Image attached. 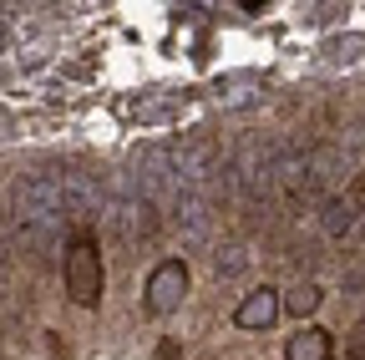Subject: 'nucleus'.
<instances>
[{
	"label": "nucleus",
	"instance_id": "nucleus-1",
	"mask_svg": "<svg viewBox=\"0 0 365 360\" xmlns=\"http://www.w3.org/2000/svg\"><path fill=\"white\" fill-rule=\"evenodd\" d=\"M11 213L21 223V234L46 239L61 223V213H66V188L56 183L51 173H16V183H11Z\"/></svg>",
	"mask_w": 365,
	"mask_h": 360
},
{
	"label": "nucleus",
	"instance_id": "nucleus-2",
	"mask_svg": "<svg viewBox=\"0 0 365 360\" xmlns=\"http://www.w3.org/2000/svg\"><path fill=\"white\" fill-rule=\"evenodd\" d=\"M61 279H66V294H71L76 304H97V299H102L107 274H102V249H97V239H91V229H76V234H71Z\"/></svg>",
	"mask_w": 365,
	"mask_h": 360
},
{
	"label": "nucleus",
	"instance_id": "nucleus-3",
	"mask_svg": "<svg viewBox=\"0 0 365 360\" xmlns=\"http://www.w3.org/2000/svg\"><path fill=\"white\" fill-rule=\"evenodd\" d=\"M182 294H188V264L182 259H163L153 269V279H148V314H173L182 304Z\"/></svg>",
	"mask_w": 365,
	"mask_h": 360
},
{
	"label": "nucleus",
	"instance_id": "nucleus-4",
	"mask_svg": "<svg viewBox=\"0 0 365 360\" xmlns=\"http://www.w3.org/2000/svg\"><path fill=\"white\" fill-rule=\"evenodd\" d=\"M182 107H188V92H143V97L127 102V117L143 122V127H163V122H173Z\"/></svg>",
	"mask_w": 365,
	"mask_h": 360
},
{
	"label": "nucleus",
	"instance_id": "nucleus-5",
	"mask_svg": "<svg viewBox=\"0 0 365 360\" xmlns=\"http://www.w3.org/2000/svg\"><path fill=\"white\" fill-rule=\"evenodd\" d=\"M239 330H269L274 320H279V294L274 289H254V294H244V304H239Z\"/></svg>",
	"mask_w": 365,
	"mask_h": 360
},
{
	"label": "nucleus",
	"instance_id": "nucleus-6",
	"mask_svg": "<svg viewBox=\"0 0 365 360\" xmlns=\"http://www.w3.org/2000/svg\"><path fill=\"white\" fill-rule=\"evenodd\" d=\"M330 330H319V325H304L299 335H289V350L284 360H330Z\"/></svg>",
	"mask_w": 365,
	"mask_h": 360
},
{
	"label": "nucleus",
	"instance_id": "nucleus-7",
	"mask_svg": "<svg viewBox=\"0 0 365 360\" xmlns=\"http://www.w3.org/2000/svg\"><path fill=\"white\" fill-rule=\"evenodd\" d=\"M355 213H360V198H355V193L330 198V203H325V234H330V239H345V234L355 229Z\"/></svg>",
	"mask_w": 365,
	"mask_h": 360
},
{
	"label": "nucleus",
	"instance_id": "nucleus-8",
	"mask_svg": "<svg viewBox=\"0 0 365 360\" xmlns=\"http://www.w3.org/2000/svg\"><path fill=\"white\" fill-rule=\"evenodd\" d=\"M264 97V86L254 81V76H228V81H218V102L223 107H254Z\"/></svg>",
	"mask_w": 365,
	"mask_h": 360
},
{
	"label": "nucleus",
	"instance_id": "nucleus-9",
	"mask_svg": "<svg viewBox=\"0 0 365 360\" xmlns=\"http://www.w3.org/2000/svg\"><path fill=\"white\" fill-rule=\"evenodd\" d=\"M319 299H325V294H319V284H309V279H304V284H294V289H289V299H284V304L304 320V314H314V309H319Z\"/></svg>",
	"mask_w": 365,
	"mask_h": 360
},
{
	"label": "nucleus",
	"instance_id": "nucleus-10",
	"mask_svg": "<svg viewBox=\"0 0 365 360\" xmlns=\"http://www.w3.org/2000/svg\"><path fill=\"white\" fill-rule=\"evenodd\" d=\"M360 51H365V41H360V36H335L330 46H325V61H330V66H340V61H355Z\"/></svg>",
	"mask_w": 365,
	"mask_h": 360
},
{
	"label": "nucleus",
	"instance_id": "nucleus-11",
	"mask_svg": "<svg viewBox=\"0 0 365 360\" xmlns=\"http://www.w3.org/2000/svg\"><path fill=\"white\" fill-rule=\"evenodd\" d=\"M345 350H350V360H365V320L355 325V335H350V345H345Z\"/></svg>",
	"mask_w": 365,
	"mask_h": 360
},
{
	"label": "nucleus",
	"instance_id": "nucleus-12",
	"mask_svg": "<svg viewBox=\"0 0 365 360\" xmlns=\"http://www.w3.org/2000/svg\"><path fill=\"white\" fill-rule=\"evenodd\" d=\"M340 11H345V6H314L309 21H314V26H325V21H340Z\"/></svg>",
	"mask_w": 365,
	"mask_h": 360
}]
</instances>
